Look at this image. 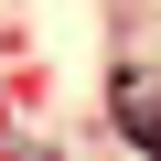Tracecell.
I'll use <instances>...</instances> for the list:
<instances>
[{
	"label": "cell",
	"instance_id": "obj_1",
	"mask_svg": "<svg viewBox=\"0 0 161 161\" xmlns=\"http://www.w3.org/2000/svg\"><path fill=\"white\" fill-rule=\"evenodd\" d=\"M118 140L140 161H161V86H150V75H118Z\"/></svg>",
	"mask_w": 161,
	"mask_h": 161
}]
</instances>
